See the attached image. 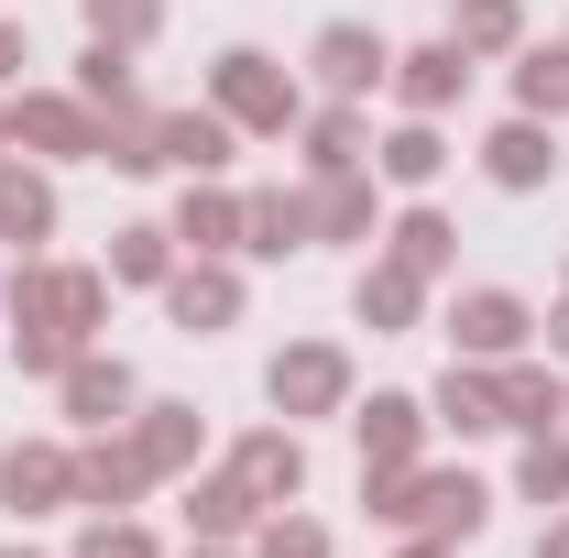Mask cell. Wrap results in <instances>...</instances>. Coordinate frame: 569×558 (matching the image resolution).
Returning a JSON list of instances; mask_svg holds the SVG:
<instances>
[{"label":"cell","mask_w":569,"mask_h":558,"mask_svg":"<svg viewBox=\"0 0 569 558\" xmlns=\"http://www.w3.org/2000/svg\"><path fill=\"white\" fill-rule=\"evenodd\" d=\"M99 329H110V275L33 263L11 285V350H22V372H67L77 350H99Z\"/></svg>","instance_id":"obj_1"},{"label":"cell","mask_w":569,"mask_h":558,"mask_svg":"<svg viewBox=\"0 0 569 558\" xmlns=\"http://www.w3.org/2000/svg\"><path fill=\"white\" fill-rule=\"evenodd\" d=\"M361 504L383 526H406V537H438V548H471L493 526V492L471 471H395V482H361Z\"/></svg>","instance_id":"obj_2"},{"label":"cell","mask_w":569,"mask_h":558,"mask_svg":"<svg viewBox=\"0 0 569 558\" xmlns=\"http://www.w3.org/2000/svg\"><path fill=\"white\" fill-rule=\"evenodd\" d=\"M209 110L219 121H230V132H296V121H307V99H296V77L274 67V56H263V44H230V56H219L209 67Z\"/></svg>","instance_id":"obj_3"},{"label":"cell","mask_w":569,"mask_h":558,"mask_svg":"<svg viewBox=\"0 0 569 558\" xmlns=\"http://www.w3.org/2000/svg\"><path fill=\"white\" fill-rule=\"evenodd\" d=\"M263 395H274V417H340V406H351V350H329V340L274 350Z\"/></svg>","instance_id":"obj_4"},{"label":"cell","mask_w":569,"mask_h":558,"mask_svg":"<svg viewBox=\"0 0 569 558\" xmlns=\"http://www.w3.org/2000/svg\"><path fill=\"white\" fill-rule=\"evenodd\" d=\"M537 329V307L515 296V285H471L460 307H449V361H515Z\"/></svg>","instance_id":"obj_5"},{"label":"cell","mask_w":569,"mask_h":558,"mask_svg":"<svg viewBox=\"0 0 569 558\" xmlns=\"http://www.w3.org/2000/svg\"><path fill=\"white\" fill-rule=\"evenodd\" d=\"M427 395H372V406H351V438H361V482H395V471H417L427 449Z\"/></svg>","instance_id":"obj_6"},{"label":"cell","mask_w":569,"mask_h":558,"mask_svg":"<svg viewBox=\"0 0 569 558\" xmlns=\"http://www.w3.org/2000/svg\"><path fill=\"white\" fill-rule=\"evenodd\" d=\"M0 504H11V515H67L77 504V449L11 438V449H0Z\"/></svg>","instance_id":"obj_7"},{"label":"cell","mask_w":569,"mask_h":558,"mask_svg":"<svg viewBox=\"0 0 569 558\" xmlns=\"http://www.w3.org/2000/svg\"><path fill=\"white\" fill-rule=\"evenodd\" d=\"M22 142H33V153H99L110 121H99L88 99H67V88H22V99H11V153H22Z\"/></svg>","instance_id":"obj_8"},{"label":"cell","mask_w":569,"mask_h":558,"mask_svg":"<svg viewBox=\"0 0 569 558\" xmlns=\"http://www.w3.org/2000/svg\"><path fill=\"white\" fill-rule=\"evenodd\" d=\"M307 67H318V88H329V99H372V88L395 77V44H383L372 22H329V33L307 44Z\"/></svg>","instance_id":"obj_9"},{"label":"cell","mask_w":569,"mask_h":558,"mask_svg":"<svg viewBox=\"0 0 569 558\" xmlns=\"http://www.w3.org/2000/svg\"><path fill=\"white\" fill-rule=\"evenodd\" d=\"M471 67H482V56H460V44L438 33V44H417V56H395V77H383V88L406 99V121H438V110L471 88Z\"/></svg>","instance_id":"obj_10"},{"label":"cell","mask_w":569,"mask_h":558,"mask_svg":"<svg viewBox=\"0 0 569 558\" xmlns=\"http://www.w3.org/2000/svg\"><path fill=\"white\" fill-rule=\"evenodd\" d=\"M164 318H176V329H198V340H209V329H230V318H241V275H230L219 252L176 263V275H164Z\"/></svg>","instance_id":"obj_11"},{"label":"cell","mask_w":569,"mask_h":558,"mask_svg":"<svg viewBox=\"0 0 569 558\" xmlns=\"http://www.w3.org/2000/svg\"><path fill=\"white\" fill-rule=\"evenodd\" d=\"M56 395H67L77 427H121L132 417V361H121V350H77L67 372H56Z\"/></svg>","instance_id":"obj_12"},{"label":"cell","mask_w":569,"mask_h":558,"mask_svg":"<svg viewBox=\"0 0 569 558\" xmlns=\"http://www.w3.org/2000/svg\"><path fill=\"white\" fill-rule=\"evenodd\" d=\"M427 417L449 427V438H493V427H503L493 361H449V372H438V395H427Z\"/></svg>","instance_id":"obj_13"},{"label":"cell","mask_w":569,"mask_h":558,"mask_svg":"<svg viewBox=\"0 0 569 558\" xmlns=\"http://www.w3.org/2000/svg\"><path fill=\"white\" fill-rule=\"evenodd\" d=\"M142 482H153V471H142V449H132V438H110V427H99V438L77 449V504H99V515H132V504H142Z\"/></svg>","instance_id":"obj_14"},{"label":"cell","mask_w":569,"mask_h":558,"mask_svg":"<svg viewBox=\"0 0 569 558\" xmlns=\"http://www.w3.org/2000/svg\"><path fill=\"white\" fill-rule=\"evenodd\" d=\"M482 176H493L503 198L548 187V176H559V142H548V121H526V110H515V121H503V132L482 142Z\"/></svg>","instance_id":"obj_15"},{"label":"cell","mask_w":569,"mask_h":558,"mask_svg":"<svg viewBox=\"0 0 569 558\" xmlns=\"http://www.w3.org/2000/svg\"><path fill=\"white\" fill-rule=\"evenodd\" d=\"M307 241H318V198H307V187H263L252 219H241V252L284 263V252H307Z\"/></svg>","instance_id":"obj_16"},{"label":"cell","mask_w":569,"mask_h":558,"mask_svg":"<svg viewBox=\"0 0 569 558\" xmlns=\"http://www.w3.org/2000/svg\"><path fill=\"white\" fill-rule=\"evenodd\" d=\"M230 471L263 492V504H296V492H307V449H296V427H252V438L230 449Z\"/></svg>","instance_id":"obj_17"},{"label":"cell","mask_w":569,"mask_h":558,"mask_svg":"<svg viewBox=\"0 0 569 558\" xmlns=\"http://www.w3.org/2000/svg\"><path fill=\"white\" fill-rule=\"evenodd\" d=\"M241 219H252V198L187 176V198H176V241H187V252H241Z\"/></svg>","instance_id":"obj_18"},{"label":"cell","mask_w":569,"mask_h":558,"mask_svg":"<svg viewBox=\"0 0 569 558\" xmlns=\"http://www.w3.org/2000/svg\"><path fill=\"white\" fill-rule=\"evenodd\" d=\"M153 153L187 165V176H219L230 165V121L219 110H153Z\"/></svg>","instance_id":"obj_19"},{"label":"cell","mask_w":569,"mask_h":558,"mask_svg":"<svg viewBox=\"0 0 569 558\" xmlns=\"http://www.w3.org/2000/svg\"><path fill=\"white\" fill-rule=\"evenodd\" d=\"M198 438H209L198 406H142V417H132V449H142V471H153V482H176V471L198 460Z\"/></svg>","instance_id":"obj_20"},{"label":"cell","mask_w":569,"mask_h":558,"mask_svg":"<svg viewBox=\"0 0 569 558\" xmlns=\"http://www.w3.org/2000/svg\"><path fill=\"white\" fill-rule=\"evenodd\" d=\"M493 383H503V427H526V438H548L569 417V383L537 372V361H493Z\"/></svg>","instance_id":"obj_21"},{"label":"cell","mask_w":569,"mask_h":558,"mask_svg":"<svg viewBox=\"0 0 569 558\" xmlns=\"http://www.w3.org/2000/svg\"><path fill=\"white\" fill-rule=\"evenodd\" d=\"M187 526H198V537H219V548H230V537H252V526H263V492L241 482V471H209V482L187 492Z\"/></svg>","instance_id":"obj_22"},{"label":"cell","mask_w":569,"mask_h":558,"mask_svg":"<svg viewBox=\"0 0 569 558\" xmlns=\"http://www.w3.org/2000/svg\"><path fill=\"white\" fill-rule=\"evenodd\" d=\"M77 99H88L99 121H121V110H142V77H132V44H99V33H88V56H77Z\"/></svg>","instance_id":"obj_23"},{"label":"cell","mask_w":569,"mask_h":558,"mask_svg":"<svg viewBox=\"0 0 569 558\" xmlns=\"http://www.w3.org/2000/svg\"><path fill=\"white\" fill-rule=\"evenodd\" d=\"M351 307H361V329H417V307H427V275H406V263H372V275L351 285Z\"/></svg>","instance_id":"obj_24"},{"label":"cell","mask_w":569,"mask_h":558,"mask_svg":"<svg viewBox=\"0 0 569 558\" xmlns=\"http://www.w3.org/2000/svg\"><path fill=\"white\" fill-rule=\"evenodd\" d=\"M0 241H56V187L0 153Z\"/></svg>","instance_id":"obj_25"},{"label":"cell","mask_w":569,"mask_h":558,"mask_svg":"<svg viewBox=\"0 0 569 558\" xmlns=\"http://www.w3.org/2000/svg\"><path fill=\"white\" fill-rule=\"evenodd\" d=\"M372 165H383L395 187H438V176H449V142H438V121H395V132L372 142Z\"/></svg>","instance_id":"obj_26"},{"label":"cell","mask_w":569,"mask_h":558,"mask_svg":"<svg viewBox=\"0 0 569 558\" xmlns=\"http://www.w3.org/2000/svg\"><path fill=\"white\" fill-rule=\"evenodd\" d=\"M361 153H372V132H361V99H329V110L307 121V176H351Z\"/></svg>","instance_id":"obj_27"},{"label":"cell","mask_w":569,"mask_h":558,"mask_svg":"<svg viewBox=\"0 0 569 558\" xmlns=\"http://www.w3.org/2000/svg\"><path fill=\"white\" fill-rule=\"evenodd\" d=\"M515 110L526 121H569V44H526L515 56Z\"/></svg>","instance_id":"obj_28"},{"label":"cell","mask_w":569,"mask_h":558,"mask_svg":"<svg viewBox=\"0 0 569 558\" xmlns=\"http://www.w3.org/2000/svg\"><path fill=\"white\" fill-rule=\"evenodd\" d=\"M164 275H176V230H164V219L110 230V285H164Z\"/></svg>","instance_id":"obj_29"},{"label":"cell","mask_w":569,"mask_h":558,"mask_svg":"<svg viewBox=\"0 0 569 558\" xmlns=\"http://www.w3.org/2000/svg\"><path fill=\"white\" fill-rule=\"evenodd\" d=\"M449 44H460V56H515V44H526V0H460Z\"/></svg>","instance_id":"obj_30"},{"label":"cell","mask_w":569,"mask_h":558,"mask_svg":"<svg viewBox=\"0 0 569 558\" xmlns=\"http://www.w3.org/2000/svg\"><path fill=\"white\" fill-rule=\"evenodd\" d=\"M307 198H318V241H361V230H372V176H318V187H307Z\"/></svg>","instance_id":"obj_31"},{"label":"cell","mask_w":569,"mask_h":558,"mask_svg":"<svg viewBox=\"0 0 569 558\" xmlns=\"http://www.w3.org/2000/svg\"><path fill=\"white\" fill-rule=\"evenodd\" d=\"M449 252H460V230H449L438 209H406V219H395V252H383V263H406V275H449Z\"/></svg>","instance_id":"obj_32"},{"label":"cell","mask_w":569,"mask_h":558,"mask_svg":"<svg viewBox=\"0 0 569 558\" xmlns=\"http://www.w3.org/2000/svg\"><path fill=\"white\" fill-rule=\"evenodd\" d=\"M515 492H526V504H569V438H559V427H548V438H526Z\"/></svg>","instance_id":"obj_33"},{"label":"cell","mask_w":569,"mask_h":558,"mask_svg":"<svg viewBox=\"0 0 569 558\" xmlns=\"http://www.w3.org/2000/svg\"><path fill=\"white\" fill-rule=\"evenodd\" d=\"M88 33L99 44H153L164 33V0H88Z\"/></svg>","instance_id":"obj_34"},{"label":"cell","mask_w":569,"mask_h":558,"mask_svg":"<svg viewBox=\"0 0 569 558\" xmlns=\"http://www.w3.org/2000/svg\"><path fill=\"white\" fill-rule=\"evenodd\" d=\"M252 558H329V526L318 515H274V526H252Z\"/></svg>","instance_id":"obj_35"},{"label":"cell","mask_w":569,"mask_h":558,"mask_svg":"<svg viewBox=\"0 0 569 558\" xmlns=\"http://www.w3.org/2000/svg\"><path fill=\"white\" fill-rule=\"evenodd\" d=\"M77 558H164V548H153V537H142L132 515H99V526H88V537H77Z\"/></svg>","instance_id":"obj_36"},{"label":"cell","mask_w":569,"mask_h":558,"mask_svg":"<svg viewBox=\"0 0 569 558\" xmlns=\"http://www.w3.org/2000/svg\"><path fill=\"white\" fill-rule=\"evenodd\" d=\"M22 67H33V44H22V22H0V88H11Z\"/></svg>","instance_id":"obj_37"},{"label":"cell","mask_w":569,"mask_h":558,"mask_svg":"<svg viewBox=\"0 0 569 558\" xmlns=\"http://www.w3.org/2000/svg\"><path fill=\"white\" fill-rule=\"evenodd\" d=\"M537 558H569V515H559V526H548V537H537Z\"/></svg>","instance_id":"obj_38"},{"label":"cell","mask_w":569,"mask_h":558,"mask_svg":"<svg viewBox=\"0 0 569 558\" xmlns=\"http://www.w3.org/2000/svg\"><path fill=\"white\" fill-rule=\"evenodd\" d=\"M548 340H559V350H569V296H559V307H548Z\"/></svg>","instance_id":"obj_39"},{"label":"cell","mask_w":569,"mask_h":558,"mask_svg":"<svg viewBox=\"0 0 569 558\" xmlns=\"http://www.w3.org/2000/svg\"><path fill=\"white\" fill-rule=\"evenodd\" d=\"M187 558H230V548H219V537H198V548H187Z\"/></svg>","instance_id":"obj_40"},{"label":"cell","mask_w":569,"mask_h":558,"mask_svg":"<svg viewBox=\"0 0 569 558\" xmlns=\"http://www.w3.org/2000/svg\"><path fill=\"white\" fill-rule=\"evenodd\" d=\"M406 558H449V548H438V537H417V548H406Z\"/></svg>","instance_id":"obj_41"},{"label":"cell","mask_w":569,"mask_h":558,"mask_svg":"<svg viewBox=\"0 0 569 558\" xmlns=\"http://www.w3.org/2000/svg\"><path fill=\"white\" fill-rule=\"evenodd\" d=\"M0 558H44V548H0Z\"/></svg>","instance_id":"obj_42"},{"label":"cell","mask_w":569,"mask_h":558,"mask_svg":"<svg viewBox=\"0 0 569 558\" xmlns=\"http://www.w3.org/2000/svg\"><path fill=\"white\" fill-rule=\"evenodd\" d=\"M0 142H11V110H0Z\"/></svg>","instance_id":"obj_43"}]
</instances>
